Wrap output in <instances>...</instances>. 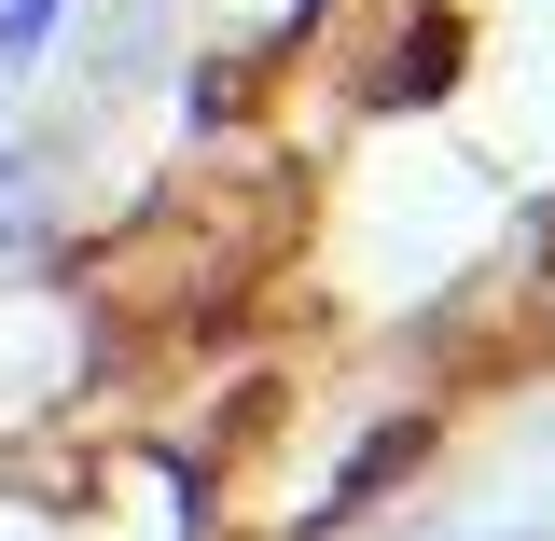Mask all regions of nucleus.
Returning <instances> with one entry per match:
<instances>
[{"label":"nucleus","instance_id":"f03ea898","mask_svg":"<svg viewBox=\"0 0 555 541\" xmlns=\"http://www.w3.org/2000/svg\"><path fill=\"white\" fill-rule=\"evenodd\" d=\"M56 28H69V0H0V83H14V69L42 56Z\"/></svg>","mask_w":555,"mask_h":541},{"label":"nucleus","instance_id":"7ed1b4c3","mask_svg":"<svg viewBox=\"0 0 555 541\" xmlns=\"http://www.w3.org/2000/svg\"><path fill=\"white\" fill-rule=\"evenodd\" d=\"M514 541H542V528H514Z\"/></svg>","mask_w":555,"mask_h":541},{"label":"nucleus","instance_id":"f257e3e1","mask_svg":"<svg viewBox=\"0 0 555 541\" xmlns=\"http://www.w3.org/2000/svg\"><path fill=\"white\" fill-rule=\"evenodd\" d=\"M56 236V153L42 139H0V265H28Z\"/></svg>","mask_w":555,"mask_h":541}]
</instances>
